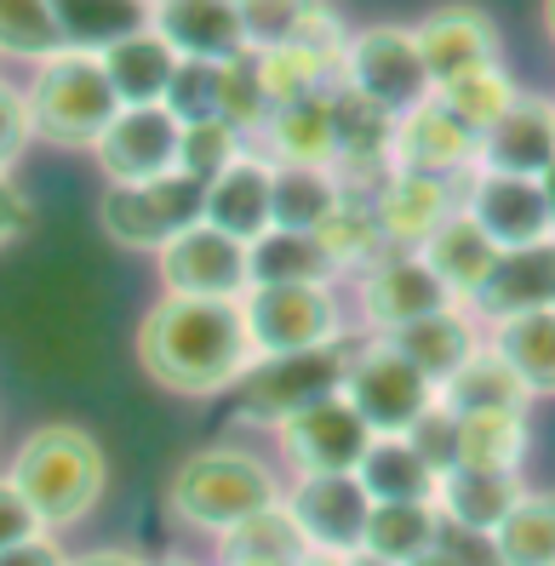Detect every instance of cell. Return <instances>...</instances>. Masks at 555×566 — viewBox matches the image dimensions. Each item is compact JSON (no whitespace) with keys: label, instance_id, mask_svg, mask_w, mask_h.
I'll use <instances>...</instances> for the list:
<instances>
[{"label":"cell","instance_id":"cell-11","mask_svg":"<svg viewBox=\"0 0 555 566\" xmlns=\"http://www.w3.org/2000/svg\"><path fill=\"white\" fill-rule=\"evenodd\" d=\"M155 275L167 286V297H241L252 286L247 241L223 235V229H212L201 218L155 252Z\"/></svg>","mask_w":555,"mask_h":566},{"label":"cell","instance_id":"cell-38","mask_svg":"<svg viewBox=\"0 0 555 566\" xmlns=\"http://www.w3.org/2000/svg\"><path fill=\"white\" fill-rule=\"evenodd\" d=\"M218 549H223V555H247V560H275V566H299V560L310 555V538L299 532V521H292L286 497H281V504H270V510L247 515L241 526H230V532H223V538H218Z\"/></svg>","mask_w":555,"mask_h":566},{"label":"cell","instance_id":"cell-45","mask_svg":"<svg viewBox=\"0 0 555 566\" xmlns=\"http://www.w3.org/2000/svg\"><path fill=\"white\" fill-rule=\"evenodd\" d=\"M29 138H35V126H29V97L0 81V172H12L18 155L29 149Z\"/></svg>","mask_w":555,"mask_h":566},{"label":"cell","instance_id":"cell-42","mask_svg":"<svg viewBox=\"0 0 555 566\" xmlns=\"http://www.w3.org/2000/svg\"><path fill=\"white\" fill-rule=\"evenodd\" d=\"M247 155V138L230 120H189L184 126V149H178V172L212 184L223 166H235Z\"/></svg>","mask_w":555,"mask_h":566},{"label":"cell","instance_id":"cell-40","mask_svg":"<svg viewBox=\"0 0 555 566\" xmlns=\"http://www.w3.org/2000/svg\"><path fill=\"white\" fill-rule=\"evenodd\" d=\"M521 458H527V412L459 418V463H475V470H521Z\"/></svg>","mask_w":555,"mask_h":566},{"label":"cell","instance_id":"cell-10","mask_svg":"<svg viewBox=\"0 0 555 566\" xmlns=\"http://www.w3.org/2000/svg\"><path fill=\"white\" fill-rule=\"evenodd\" d=\"M178 149H184V120L167 104H121V115L104 126V138L92 144L109 184L167 178L178 172Z\"/></svg>","mask_w":555,"mask_h":566},{"label":"cell","instance_id":"cell-52","mask_svg":"<svg viewBox=\"0 0 555 566\" xmlns=\"http://www.w3.org/2000/svg\"><path fill=\"white\" fill-rule=\"evenodd\" d=\"M407 566H452V560H447L441 549H430V555H418V560H407Z\"/></svg>","mask_w":555,"mask_h":566},{"label":"cell","instance_id":"cell-47","mask_svg":"<svg viewBox=\"0 0 555 566\" xmlns=\"http://www.w3.org/2000/svg\"><path fill=\"white\" fill-rule=\"evenodd\" d=\"M35 532H46V526L35 521V510L23 504V492L0 475V555H7L12 544H23V538H35Z\"/></svg>","mask_w":555,"mask_h":566},{"label":"cell","instance_id":"cell-27","mask_svg":"<svg viewBox=\"0 0 555 566\" xmlns=\"http://www.w3.org/2000/svg\"><path fill=\"white\" fill-rule=\"evenodd\" d=\"M97 57H104V75H109L121 104H167V86L178 75V52L155 29H138V35L104 46Z\"/></svg>","mask_w":555,"mask_h":566},{"label":"cell","instance_id":"cell-16","mask_svg":"<svg viewBox=\"0 0 555 566\" xmlns=\"http://www.w3.org/2000/svg\"><path fill=\"white\" fill-rule=\"evenodd\" d=\"M475 166L481 172H510V178H544L555 166V97L521 92L499 115V126L481 132Z\"/></svg>","mask_w":555,"mask_h":566},{"label":"cell","instance_id":"cell-14","mask_svg":"<svg viewBox=\"0 0 555 566\" xmlns=\"http://www.w3.org/2000/svg\"><path fill=\"white\" fill-rule=\"evenodd\" d=\"M459 212H470L481 223V235L493 241L499 252L510 247H533L549 241V207H544V189L538 178H510V172H475L459 184Z\"/></svg>","mask_w":555,"mask_h":566},{"label":"cell","instance_id":"cell-26","mask_svg":"<svg viewBox=\"0 0 555 566\" xmlns=\"http://www.w3.org/2000/svg\"><path fill=\"white\" fill-rule=\"evenodd\" d=\"M418 258L441 275V286L459 297V304H470L475 286L486 281V270L499 263V247L481 235V223H475L470 212H452V218L436 229V235L418 247Z\"/></svg>","mask_w":555,"mask_h":566},{"label":"cell","instance_id":"cell-56","mask_svg":"<svg viewBox=\"0 0 555 566\" xmlns=\"http://www.w3.org/2000/svg\"><path fill=\"white\" fill-rule=\"evenodd\" d=\"M349 566H389V560H378V555H349Z\"/></svg>","mask_w":555,"mask_h":566},{"label":"cell","instance_id":"cell-35","mask_svg":"<svg viewBox=\"0 0 555 566\" xmlns=\"http://www.w3.org/2000/svg\"><path fill=\"white\" fill-rule=\"evenodd\" d=\"M52 12L63 23V46L81 52H104L149 29V0H52Z\"/></svg>","mask_w":555,"mask_h":566},{"label":"cell","instance_id":"cell-22","mask_svg":"<svg viewBox=\"0 0 555 566\" xmlns=\"http://www.w3.org/2000/svg\"><path fill=\"white\" fill-rule=\"evenodd\" d=\"M207 223L247 241V247L264 235V229H275V160L247 149L235 166H223L207 184Z\"/></svg>","mask_w":555,"mask_h":566},{"label":"cell","instance_id":"cell-37","mask_svg":"<svg viewBox=\"0 0 555 566\" xmlns=\"http://www.w3.org/2000/svg\"><path fill=\"white\" fill-rule=\"evenodd\" d=\"M504 566H555V492H521L493 526Z\"/></svg>","mask_w":555,"mask_h":566},{"label":"cell","instance_id":"cell-54","mask_svg":"<svg viewBox=\"0 0 555 566\" xmlns=\"http://www.w3.org/2000/svg\"><path fill=\"white\" fill-rule=\"evenodd\" d=\"M544 35H549V46H555V0H544Z\"/></svg>","mask_w":555,"mask_h":566},{"label":"cell","instance_id":"cell-32","mask_svg":"<svg viewBox=\"0 0 555 566\" xmlns=\"http://www.w3.org/2000/svg\"><path fill=\"white\" fill-rule=\"evenodd\" d=\"M486 344H493L510 373L527 384V395H555V310L493 321V338Z\"/></svg>","mask_w":555,"mask_h":566},{"label":"cell","instance_id":"cell-23","mask_svg":"<svg viewBox=\"0 0 555 566\" xmlns=\"http://www.w3.org/2000/svg\"><path fill=\"white\" fill-rule=\"evenodd\" d=\"M241 35L247 52H281V46H315L344 57V23L326 0H241Z\"/></svg>","mask_w":555,"mask_h":566},{"label":"cell","instance_id":"cell-15","mask_svg":"<svg viewBox=\"0 0 555 566\" xmlns=\"http://www.w3.org/2000/svg\"><path fill=\"white\" fill-rule=\"evenodd\" d=\"M459 297L441 286V275L418 252H384L373 270H362V315L378 332H401L436 310H452Z\"/></svg>","mask_w":555,"mask_h":566},{"label":"cell","instance_id":"cell-4","mask_svg":"<svg viewBox=\"0 0 555 566\" xmlns=\"http://www.w3.org/2000/svg\"><path fill=\"white\" fill-rule=\"evenodd\" d=\"M29 126L35 138L57 144V149H92L104 138V126L121 115V97L104 75V57L63 46L46 63H35V81H29Z\"/></svg>","mask_w":555,"mask_h":566},{"label":"cell","instance_id":"cell-21","mask_svg":"<svg viewBox=\"0 0 555 566\" xmlns=\"http://www.w3.org/2000/svg\"><path fill=\"white\" fill-rule=\"evenodd\" d=\"M149 29L167 41L178 57H207V63H230L247 52L241 35V0H155Z\"/></svg>","mask_w":555,"mask_h":566},{"label":"cell","instance_id":"cell-7","mask_svg":"<svg viewBox=\"0 0 555 566\" xmlns=\"http://www.w3.org/2000/svg\"><path fill=\"white\" fill-rule=\"evenodd\" d=\"M97 218H104V235L115 247L160 252L172 235H184L189 223L207 218V184L189 172H167L155 184H109Z\"/></svg>","mask_w":555,"mask_h":566},{"label":"cell","instance_id":"cell-28","mask_svg":"<svg viewBox=\"0 0 555 566\" xmlns=\"http://www.w3.org/2000/svg\"><path fill=\"white\" fill-rule=\"evenodd\" d=\"M247 275L252 286H333V258L304 229H264L247 247Z\"/></svg>","mask_w":555,"mask_h":566},{"label":"cell","instance_id":"cell-12","mask_svg":"<svg viewBox=\"0 0 555 566\" xmlns=\"http://www.w3.org/2000/svg\"><path fill=\"white\" fill-rule=\"evenodd\" d=\"M275 436H281V452L292 458L299 475H355L367 447H373V429L344 401V389L304 407V412H292Z\"/></svg>","mask_w":555,"mask_h":566},{"label":"cell","instance_id":"cell-48","mask_svg":"<svg viewBox=\"0 0 555 566\" xmlns=\"http://www.w3.org/2000/svg\"><path fill=\"white\" fill-rule=\"evenodd\" d=\"M23 229H29V201H23V189L12 184V172H0V247H12Z\"/></svg>","mask_w":555,"mask_h":566},{"label":"cell","instance_id":"cell-29","mask_svg":"<svg viewBox=\"0 0 555 566\" xmlns=\"http://www.w3.org/2000/svg\"><path fill=\"white\" fill-rule=\"evenodd\" d=\"M355 481L367 486L373 504H436V470L418 458V447L407 436H373Z\"/></svg>","mask_w":555,"mask_h":566},{"label":"cell","instance_id":"cell-49","mask_svg":"<svg viewBox=\"0 0 555 566\" xmlns=\"http://www.w3.org/2000/svg\"><path fill=\"white\" fill-rule=\"evenodd\" d=\"M0 566H70V555H63L46 532H35V538H23V544H12L7 555H0Z\"/></svg>","mask_w":555,"mask_h":566},{"label":"cell","instance_id":"cell-17","mask_svg":"<svg viewBox=\"0 0 555 566\" xmlns=\"http://www.w3.org/2000/svg\"><path fill=\"white\" fill-rule=\"evenodd\" d=\"M389 172H418V178L459 184V178L475 172V138L430 97V104H418L412 115L396 120V138H389Z\"/></svg>","mask_w":555,"mask_h":566},{"label":"cell","instance_id":"cell-31","mask_svg":"<svg viewBox=\"0 0 555 566\" xmlns=\"http://www.w3.org/2000/svg\"><path fill=\"white\" fill-rule=\"evenodd\" d=\"M344 201V178L333 166H310V160H275V229H315L338 212Z\"/></svg>","mask_w":555,"mask_h":566},{"label":"cell","instance_id":"cell-9","mask_svg":"<svg viewBox=\"0 0 555 566\" xmlns=\"http://www.w3.org/2000/svg\"><path fill=\"white\" fill-rule=\"evenodd\" d=\"M344 401L367 418L373 436H407L418 423V412L436 401V384L423 378L396 344H373L362 355H349Z\"/></svg>","mask_w":555,"mask_h":566},{"label":"cell","instance_id":"cell-5","mask_svg":"<svg viewBox=\"0 0 555 566\" xmlns=\"http://www.w3.org/2000/svg\"><path fill=\"white\" fill-rule=\"evenodd\" d=\"M349 373V349L338 344H321V349H292V355H258L241 384H235V412L247 423H270L281 429L292 412H304L326 395L344 389Z\"/></svg>","mask_w":555,"mask_h":566},{"label":"cell","instance_id":"cell-33","mask_svg":"<svg viewBox=\"0 0 555 566\" xmlns=\"http://www.w3.org/2000/svg\"><path fill=\"white\" fill-rule=\"evenodd\" d=\"M315 241L326 247V258H333V270H373V263H378L384 252H396V247L384 241V229H378L373 189H349V184H344V201H338V212L315 229Z\"/></svg>","mask_w":555,"mask_h":566},{"label":"cell","instance_id":"cell-30","mask_svg":"<svg viewBox=\"0 0 555 566\" xmlns=\"http://www.w3.org/2000/svg\"><path fill=\"white\" fill-rule=\"evenodd\" d=\"M389 344H396L418 373L441 389L452 373H459V360L481 344V332H475V321L459 304H452V310H436V315H423V321H412L401 332H389Z\"/></svg>","mask_w":555,"mask_h":566},{"label":"cell","instance_id":"cell-8","mask_svg":"<svg viewBox=\"0 0 555 566\" xmlns=\"http://www.w3.org/2000/svg\"><path fill=\"white\" fill-rule=\"evenodd\" d=\"M241 315H247L258 355L321 349V344L344 338V315H338L333 286H247Z\"/></svg>","mask_w":555,"mask_h":566},{"label":"cell","instance_id":"cell-2","mask_svg":"<svg viewBox=\"0 0 555 566\" xmlns=\"http://www.w3.org/2000/svg\"><path fill=\"white\" fill-rule=\"evenodd\" d=\"M7 481L23 492V504L35 510V521L46 532H57V526H75L97 510V497L109 486V463H104V447L86 429L46 423L18 447Z\"/></svg>","mask_w":555,"mask_h":566},{"label":"cell","instance_id":"cell-46","mask_svg":"<svg viewBox=\"0 0 555 566\" xmlns=\"http://www.w3.org/2000/svg\"><path fill=\"white\" fill-rule=\"evenodd\" d=\"M452 566H504L493 532H464V526H441V544H436Z\"/></svg>","mask_w":555,"mask_h":566},{"label":"cell","instance_id":"cell-50","mask_svg":"<svg viewBox=\"0 0 555 566\" xmlns=\"http://www.w3.org/2000/svg\"><path fill=\"white\" fill-rule=\"evenodd\" d=\"M70 566H144V560L126 555V549H92V555H75Z\"/></svg>","mask_w":555,"mask_h":566},{"label":"cell","instance_id":"cell-3","mask_svg":"<svg viewBox=\"0 0 555 566\" xmlns=\"http://www.w3.org/2000/svg\"><path fill=\"white\" fill-rule=\"evenodd\" d=\"M270 504H281V481L270 475L264 458H252L241 447L195 452L167 481L172 521H184L189 532H212V538H223L230 526H241L247 515L270 510Z\"/></svg>","mask_w":555,"mask_h":566},{"label":"cell","instance_id":"cell-20","mask_svg":"<svg viewBox=\"0 0 555 566\" xmlns=\"http://www.w3.org/2000/svg\"><path fill=\"white\" fill-rule=\"evenodd\" d=\"M470 310L481 321H510V315H533V310H555V235L533 241V247H510L499 252V263L486 270V281L475 286Z\"/></svg>","mask_w":555,"mask_h":566},{"label":"cell","instance_id":"cell-36","mask_svg":"<svg viewBox=\"0 0 555 566\" xmlns=\"http://www.w3.org/2000/svg\"><path fill=\"white\" fill-rule=\"evenodd\" d=\"M441 510L436 504H373V521H367V549L362 555H378L389 566H407L418 555H430L441 544Z\"/></svg>","mask_w":555,"mask_h":566},{"label":"cell","instance_id":"cell-25","mask_svg":"<svg viewBox=\"0 0 555 566\" xmlns=\"http://www.w3.org/2000/svg\"><path fill=\"white\" fill-rule=\"evenodd\" d=\"M436 401H441L447 412L470 418V412H527L533 395H527V384H521L510 366H504V355H499L493 344H475V349L459 360V373L436 389Z\"/></svg>","mask_w":555,"mask_h":566},{"label":"cell","instance_id":"cell-19","mask_svg":"<svg viewBox=\"0 0 555 566\" xmlns=\"http://www.w3.org/2000/svg\"><path fill=\"white\" fill-rule=\"evenodd\" d=\"M459 184H464V178H459ZM459 184L418 178V172H389V178L373 189L384 241L396 247V252H418L452 212H459Z\"/></svg>","mask_w":555,"mask_h":566},{"label":"cell","instance_id":"cell-39","mask_svg":"<svg viewBox=\"0 0 555 566\" xmlns=\"http://www.w3.org/2000/svg\"><path fill=\"white\" fill-rule=\"evenodd\" d=\"M430 97H436V104H441V109H447V115L481 144V132H486V126H499V115L515 104L521 92H515V81L504 75V63H493V70H475V75H464V81L436 86Z\"/></svg>","mask_w":555,"mask_h":566},{"label":"cell","instance_id":"cell-13","mask_svg":"<svg viewBox=\"0 0 555 566\" xmlns=\"http://www.w3.org/2000/svg\"><path fill=\"white\" fill-rule=\"evenodd\" d=\"M286 510L310 538V555H362L367 549V521H373V497L355 475H299L286 492Z\"/></svg>","mask_w":555,"mask_h":566},{"label":"cell","instance_id":"cell-55","mask_svg":"<svg viewBox=\"0 0 555 566\" xmlns=\"http://www.w3.org/2000/svg\"><path fill=\"white\" fill-rule=\"evenodd\" d=\"M223 566H275V560H247V555H223Z\"/></svg>","mask_w":555,"mask_h":566},{"label":"cell","instance_id":"cell-58","mask_svg":"<svg viewBox=\"0 0 555 566\" xmlns=\"http://www.w3.org/2000/svg\"><path fill=\"white\" fill-rule=\"evenodd\" d=\"M149 7H155V0H149Z\"/></svg>","mask_w":555,"mask_h":566},{"label":"cell","instance_id":"cell-24","mask_svg":"<svg viewBox=\"0 0 555 566\" xmlns=\"http://www.w3.org/2000/svg\"><path fill=\"white\" fill-rule=\"evenodd\" d=\"M521 497V475L515 470H475V463H452V470L436 481V510L447 526L464 532H493L510 504Z\"/></svg>","mask_w":555,"mask_h":566},{"label":"cell","instance_id":"cell-6","mask_svg":"<svg viewBox=\"0 0 555 566\" xmlns=\"http://www.w3.org/2000/svg\"><path fill=\"white\" fill-rule=\"evenodd\" d=\"M338 81L355 97H367L373 109H384L389 120L412 115L418 104H430V92H436L412 29H396V23H373L362 35H349L344 57H338Z\"/></svg>","mask_w":555,"mask_h":566},{"label":"cell","instance_id":"cell-44","mask_svg":"<svg viewBox=\"0 0 555 566\" xmlns=\"http://www.w3.org/2000/svg\"><path fill=\"white\" fill-rule=\"evenodd\" d=\"M407 441L418 447V458L430 463L436 475H447L452 463H459V412H447L441 401H430L418 412V423L407 429Z\"/></svg>","mask_w":555,"mask_h":566},{"label":"cell","instance_id":"cell-41","mask_svg":"<svg viewBox=\"0 0 555 566\" xmlns=\"http://www.w3.org/2000/svg\"><path fill=\"white\" fill-rule=\"evenodd\" d=\"M0 52L23 63H46L63 52V23L52 0H0Z\"/></svg>","mask_w":555,"mask_h":566},{"label":"cell","instance_id":"cell-51","mask_svg":"<svg viewBox=\"0 0 555 566\" xmlns=\"http://www.w3.org/2000/svg\"><path fill=\"white\" fill-rule=\"evenodd\" d=\"M538 189H544V207H549V229H555V166L538 178Z\"/></svg>","mask_w":555,"mask_h":566},{"label":"cell","instance_id":"cell-34","mask_svg":"<svg viewBox=\"0 0 555 566\" xmlns=\"http://www.w3.org/2000/svg\"><path fill=\"white\" fill-rule=\"evenodd\" d=\"M270 160H310V166H333V109H326V92L299 97V104H281L270 115V126L258 132Z\"/></svg>","mask_w":555,"mask_h":566},{"label":"cell","instance_id":"cell-57","mask_svg":"<svg viewBox=\"0 0 555 566\" xmlns=\"http://www.w3.org/2000/svg\"><path fill=\"white\" fill-rule=\"evenodd\" d=\"M160 566H189V560H160Z\"/></svg>","mask_w":555,"mask_h":566},{"label":"cell","instance_id":"cell-53","mask_svg":"<svg viewBox=\"0 0 555 566\" xmlns=\"http://www.w3.org/2000/svg\"><path fill=\"white\" fill-rule=\"evenodd\" d=\"M299 566H349V560H338V555H304Z\"/></svg>","mask_w":555,"mask_h":566},{"label":"cell","instance_id":"cell-43","mask_svg":"<svg viewBox=\"0 0 555 566\" xmlns=\"http://www.w3.org/2000/svg\"><path fill=\"white\" fill-rule=\"evenodd\" d=\"M167 109L189 126V120H218L223 109V63L207 57H178V75L167 86Z\"/></svg>","mask_w":555,"mask_h":566},{"label":"cell","instance_id":"cell-18","mask_svg":"<svg viewBox=\"0 0 555 566\" xmlns=\"http://www.w3.org/2000/svg\"><path fill=\"white\" fill-rule=\"evenodd\" d=\"M412 41L423 52V70H430V86H447V81H464L475 70H493L499 63V29L481 7H441L430 12Z\"/></svg>","mask_w":555,"mask_h":566},{"label":"cell","instance_id":"cell-1","mask_svg":"<svg viewBox=\"0 0 555 566\" xmlns=\"http://www.w3.org/2000/svg\"><path fill=\"white\" fill-rule=\"evenodd\" d=\"M138 360L172 395L235 389L258 360L241 297H160L138 326Z\"/></svg>","mask_w":555,"mask_h":566}]
</instances>
